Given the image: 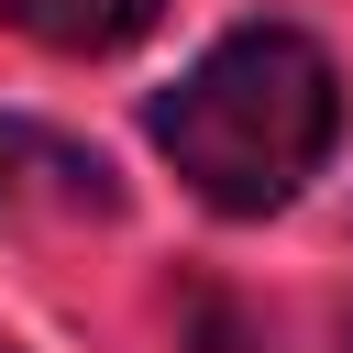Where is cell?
Masks as SVG:
<instances>
[{"label": "cell", "instance_id": "1", "mask_svg": "<svg viewBox=\"0 0 353 353\" xmlns=\"http://www.w3.org/2000/svg\"><path fill=\"white\" fill-rule=\"evenodd\" d=\"M154 143H165V165H176L210 210L265 221V210H287V199L331 165V143H342V66H331L298 22H243V33H221V44L154 99Z\"/></svg>", "mask_w": 353, "mask_h": 353}, {"label": "cell", "instance_id": "2", "mask_svg": "<svg viewBox=\"0 0 353 353\" xmlns=\"http://www.w3.org/2000/svg\"><path fill=\"white\" fill-rule=\"evenodd\" d=\"M110 210H121V176L88 143L0 110V221H110Z\"/></svg>", "mask_w": 353, "mask_h": 353}, {"label": "cell", "instance_id": "3", "mask_svg": "<svg viewBox=\"0 0 353 353\" xmlns=\"http://www.w3.org/2000/svg\"><path fill=\"white\" fill-rule=\"evenodd\" d=\"M0 22L55 44V55H121L165 22V0H0Z\"/></svg>", "mask_w": 353, "mask_h": 353}, {"label": "cell", "instance_id": "4", "mask_svg": "<svg viewBox=\"0 0 353 353\" xmlns=\"http://www.w3.org/2000/svg\"><path fill=\"white\" fill-rule=\"evenodd\" d=\"M176 353H276V342H265V320L232 287H188L176 298Z\"/></svg>", "mask_w": 353, "mask_h": 353}, {"label": "cell", "instance_id": "5", "mask_svg": "<svg viewBox=\"0 0 353 353\" xmlns=\"http://www.w3.org/2000/svg\"><path fill=\"white\" fill-rule=\"evenodd\" d=\"M0 353H22V342H0Z\"/></svg>", "mask_w": 353, "mask_h": 353}]
</instances>
